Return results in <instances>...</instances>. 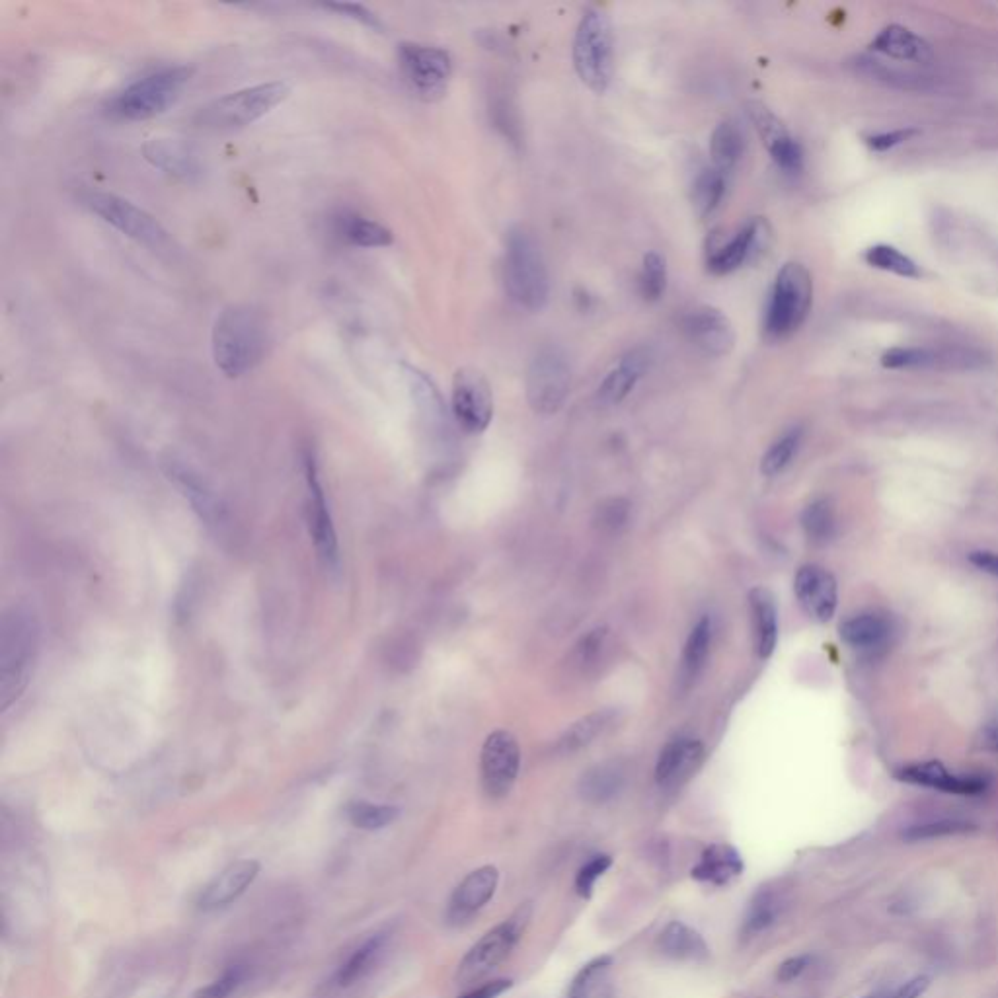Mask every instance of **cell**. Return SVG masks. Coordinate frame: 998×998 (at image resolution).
Returning <instances> with one entry per match:
<instances>
[{"instance_id": "bcb514c9", "label": "cell", "mask_w": 998, "mask_h": 998, "mask_svg": "<svg viewBox=\"0 0 998 998\" xmlns=\"http://www.w3.org/2000/svg\"><path fill=\"white\" fill-rule=\"evenodd\" d=\"M607 638H609L607 628H595L577 642L572 657H574V665L579 671H585V669H591L593 665H597V659L601 657V653L607 646Z\"/></svg>"}, {"instance_id": "f907efd6", "label": "cell", "mask_w": 998, "mask_h": 998, "mask_svg": "<svg viewBox=\"0 0 998 998\" xmlns=\"http://www.w3.org/2000/svg\"><path fill=\"white\" fill-rule=\"evenodd\" d=\"M326 10H334L338 14H344L347 18L367 26V28H373V30H383V24L379 20V16L375 12H371L367 6L363 4H353V2H332V4H326L324 6Z\"/></svg>"}, {"instance_id": "8fae6325", "label": "cell", "mask_w": 998, "mask_h": 998, "mask_svg": "<svg viewBox=\"0 0 998 998\" xmlns=\"http://www.w3.org/2000/svg\"><path fill=\"white\" fill-rule=\"evenodd\" d=\"M398 65L412 90L429 100L445 94L453 73V61L445 49L412 41L398 45Z\"/></svg>"}, {"instance_id": "d6986e66", "label": "cell", "mask_w": 998, "mask_h": 998, "mask_svg": "<svg viewBox=\"0 0 998 998\" xmlns=\"http://www.w3.org/2000/svg\"><path fill=\"white\" fill-rule=\"evenodd\" d=\"M143 156L154 168L182 182H195L203 174L199 154L180 139H151L143 145Z\"/></svg>"}, {"instance_id": "9c48e42d", "label": "cell", "mask_w": 998, "mask_h": 998, "mask_svg": "<svg viewBox=\"0 0 998 998\" xmlns=\"http://www.w3.org/2000/svg\"><path fill=\"white\" fill-rule=\"evenodd\" d=\"M86 207L98 215L104 223L112 225L116 231L133 238L135 242L160 250L168 246V231L154 219L151 213L135 205L133 201L119 197L116 193L92 192L86 195Z\"/></svg>"}, {"instance_id": "f35d334b", "label": "cell", "mask_w": 998, "mask_h": 998, "mask_svg": "<svg viewBox=\"0 0 998 998\" xmlns=\"http://www.w3.org/2000/svg\"><path fill=\"white\" fill-rule=\"evenodd\" d=\"M958 361L950 353L934 351L928 347H893L882 355V365L887 369H926L940 363Z\"/></svg>"}, {"instance_id": "60d3db41", "label": "cell", "mask_w": 998, "mask_h": 998, "mask_svg": "<svg viewBox=\"0 0 998 998\" xmlns=\"http://www.w3.org/2000/svg\"><path fill=\"white\" fill-rule=\"evenodd\" d=\"M802 437H804V431L802 427H792L790 431H786L784 435H780L770 447H768L763 461H761V472L768 476V478H774L778 474H782L792 461L796 459L798 451H800V445H802Z\"/></svg>"}, {"instance_id": "816d5d0a", "label": "cell", "mask_w": 998, "mask_h": 998, "mask_svg": "<svg viewBox=\"0 0 998 998\" xmlns=\"http://www.w3.org/2000/svg\"><path fill=\"white\" fill-rule=\"evenodd\" d=\"M597 513H599L597 525H601V529L615 531L624 525V521L628 517V503L624 499H609L603 505H599Z\"/></svg>"}, {"instance_id": "d590c367", "label": "cell", "mask_w": 998, "mask_h": 998, "mask_svg": "<svg viewBox=\"0 0 998 998\" xmlns=\"http://www.w3.org/2000/svg\"><path fill=\"white\" fill-rule=\"evenodd\" d=\"M726 186H728V174H724L714 166L702 170L696 176L692 186V203L700 217H708L720 207L726 195Z\"/></svg>"}, {"instance_id": "4fadbf2b", "label": "cell", "mask_w": 998, "mask_h": 998, "mask_svg": "<svg viewBox=\"0 0 998 998\" xmlns=\"http://www.w3.org/2000/svg\"><path fill=\"white\" fill-rule=\"evenodd\" d=\"M772 240V229L767 219H751L745 227L726 242H712L708 250V269L716 275H726L735 269L759 262L767 254Z\"/></svg>"}, {"instance_id": "91938a15", "label": "cell", "mask_w": 998, "mask_h": 998, "mask_svg": "<svg viewBox=\"0 0 998 998\" xmlns=\"http://www.w3.org/2000/svg\"><path fill=\"white\" fill-rule=\"evenodd\" d=\"M866 998H895V989L893 991H882V993H876V995H870Z\"/></svg>"}, {"instance_id": "f5cc1de1", "label": "cell", "mask_w": 998, "mask_h": 998, "mask_svg": "<svg viewBox=\"0 0 998 998\" xmlns=\"http://www.w3.org/2000/svg\"><path fill=\"white\" fill-rule=\"evenodd\" d=\"M917 131L915 129H897V131H889V133H878V135H872L866 139L868 147L872 151H878V153H885L905 141H909Z\"/></svg>"}, {"instance_id": "11a10c76", "label": "cell", "mask_w": 998, "mask_h": 998, "mask_svg": "<svg viewBox=\"0 0 998 998\" xmlns=\"http://www.w3.org/2000/svg\"><path fill=\"white\" fill-rule=\"evenodd\" d=\"M809 961H811L809 956H796V958H790V960L784 961V963L778 967V981H782V983H790V981L798 979V977L806 971Z\"/></svg>"}, {"instance_id": "db71d44e", "label": "cell", "mask_w": 998, "mask_h": 998, "mask_svg": "<svg viewBox=\"0 0 998 998\" xmlns=\"http://www.w3.org/2000/svg\"><path fill=\"white\" fill-rule=\"evenodd\" d=\"M969 562L989 574V576L998 577V554L997 552H991V550H973L969 552Z\"/></svg>"}, {"instance_id": "4316f807", "label": "cell", "mask_w": 998, "mask_h": 998, "mask_svg": "<svg viewBox=\"0 0 998 998\" xmlns=\"http://www.w3.org/2000/svg\"><path fill=\"white\" fill-rule=\"evenodd\" d=\"M743 872V860L739 852L730 845L708 846L700 862L692 868V878L712 885H726Z\"/></svg>"}, {"instance_id": "d4e9b609", "label": "cell", "mask_w": 998, "mask_h": 998, "mask_svg": "<svg viewBox=\"0 0 998 998\" xmlns=\"http://www.w3.org/2000/svg\"><path fill=\"white\" fill-rule=\"evenodd\" d=\"M749 609H751L755 652L761 659H768L778 644V609L774 595L767 587L751 589Z\"/></svg>"}, {"instance_id": "277c9868", "label": "cell", "mask_w": 998, "mask_h": 998, "mask_svg": "<svg viewBox=\"0 0 998 998\" xmlns=\"http://www.w3.org/2000/svg\"><path fill=\"white\" fill-rule=\"evenodd\" d=\"M291 94V84L273 80L231 92L197 112V125L213 131H231L246 127L256 119L269 114L275 106L285 102Z\"/></svg>"}, {"instance_id": "8992f818", "label": "cell", "mask_w": 998, "mask_h": 998, "mask_svg": "<svg viewBox=\"0 0 998 998\" xmlns=\"http://www.w3.org/2000/svg\"><path fill=\"white\" fill-rule=\"evenodd\" d=\"M813 301V281L804 264L788 262L778 271L765 314V332L770 340L792 336L806 322Z\"/></svg>"}, {"instance_id": "4dcf8cb0", "label": "cell", "mask_w": 998, "mask_h": 998, "mask_svg": "<svg viewBox=\"0 0 998 998\" xmlns=\"http://www.w3.org/2000/svg\"><path fill=\"white\" fill-rule=\"evenodd\" d=\"M622 786H624V770L615 761H609L589 768L581 776L579 794L585 802L605 804L618 796Z\"/></svg>"}, {"instance_id": "c3c4849f", "label": "cell", "mask_w": 998, "mask_h": 998, "mask_svg": "<svg viewBox=\"0 0 998 998\" xmlns=\"http://www.w3.org/2000/svg\"><path fill=\"white\" fill-rule=\"evenodd\" d=\"M613 866V858L607 854H597L593 856L587 864L581 866V870L576 876V891L583 897L589 899L593 895L597 880Z\"/></svg>"}, {"instance_id": "e0dca14e", "label": "cell", "mask_w": 998, "mask_h": 998, "mask_svg": "<svg viewBox=\"0 0 998 998\" xmlns=\"http://www.w3.org/2000/svg\"><path fill=\"white\" fill-rule=\"evenodd\" d=\"M683 328L692 344L712 357H724L735 346L730 318L714 307H696L685 314Z\"/></svg>"}, {"instance_id": "8d00e7d4", "label": "cell", "mask_w": 998, "mask_h": 998, "mask_svg": "<svg viewBox=\"0 0 998 998\" xmlns=\"http://www.w3.org/2000/svg\"><path fill=\"white\" fill-rule=\"evenodd\" d=\"M383 948V934H377V936L369 938L361 948H357L347 958L346 963H342V967L338 969V975H336L338 987H351L357 981H361L375 967L379 956L383 954Z\"/></svg>"}, {"instance_id": "7402d4cb", "label": "cell", "mask_w": 998, "mask_h": 998, "mask_svg": "<svg viewBox=\"0 0 998 998\" xmlns=\"http://www.w3.org/2000/svg\"><path fill=\"white\" fill-rule=\"evenodd\" d=\"M260 874V864L256 860H240L223 870L213 882L209 883L201 897L199 907L203 911H213L219 907H227L236 901Z\"/></svg>"}, {"instance_id": "5bb4252c", "label": "cell", "mask_w": 998, "mask_h": 998, "mask_svg": "<svg viewBox=\"0 0 998 998\" xmlns=\"http://www.w3.org/2000/svg\"><path fill=\"white\" fill-rule=\"evenodd\" d=\"M305 474L308 488V527L310 537L316 546L318 558L328 570H336L340 564V548L336 527L324 496V488L318 478V464L312 451H305Z\"/></svg>"}, {"instance_id": "484cf974", "label": "cell", "mask_w": 998, "mask_h": 998, "mask_svg": "<svg viewBox=\"0 0 998 998\" xmlns=\"http://www.w3.org/2000/svg\"><path fill=\"white\" fill-rule=\"evenodd\" d=\"M870 47L889 59H895V61L926 63L932 57L930 45L924 39L919 38L917 34H913L911 30H907L903 26H897V24L883 28L882 32L874 38Z\"/></svg>"}, {"instance_id": "ba28073f", "label": "cell", "mask_w": 998, "mask_h": 998, "mask_svg": "<svg viewBox=\"0 0 998 998\" xmlns=\"http://www.w3.org/2000/svg\"><path fill=\"white\" fill-rule=\"evenodd\" d=\"M531 915H533L531 905H521L509 919H505L496 928L486 932L461 961L459 981L462 983L480 981L486 975H490L501 961L507 960V956L513 952L523 932L527 930Z\"/></svg>"}, {"instance_id": "ee69618b", "label": "cell", "mask_w": 998, "mask_h": 998, "mask_svg": "<svg viewBox=\"0 0 998 998\" xmlns=\"http://www.w3.org/2000/svg\"><path fill=\"white\" fill-rule=\"evenodd\" d=\"M398 813H400L398 807L371 804V802H353L347 807V817L351 825L365 831L383 829L398 819Z\"/></svg>"}, {"instance_id": "74e56055", "label": "cell", "mask_w": 998, "mask_h": 998, "mask_svg": "<svg viewBox=\"0 0 998 998\" xmlns=\"http://www.w3.org/2000/svg\"><path fill=\"white\" fill-rule=\"evenodd\" d=\"M802 529L807 540L813 544H827L837 533V517L833 503L829 499L819 498L811 501L802 513Z\"/></svg>"}, {"instance_id": "5b68a950", "label": "cell", "mask_w": 998, "mask_h": 998, "mask_svg": "<svg viewBox=\"0 0 998 998\" xmlns=\"http://www.w3.org/2000/svg\"><path fill=\"white\" fill-rule=\"evenodd\" d=\"M192 67H168L125 86L110 100V116L143 121L166 112L192 78Z\"/></svg>"}, {"instance_id": "3957f363", "label": "cell", "mask_w": 998, "mask_h": 998, "mask_svg": "<svg viewBox=\"0 0 998 998\" xmlns=\"http://www.w3.org/2000/svg\"><path fill=\"white\" fill-rule=\"evenodd\" d=\"M505 285L519 307L540 310L548 303V269L533 232L517 227L505 242Z\"/></svg>"}, {"instance_id": "680465c9", "label": "cell", "mask_w": 998, "mask_h": 998, "mask_svg": "<svg viewBox=\"0 0 998 998\" xmlns=\"http://www.w3.org/2000/svg\"><path fill=\"white\" fill-rule=\"evenodd\" d=\"M983 737H985L987 747H991L993 751H998V714L985 726Z\"/></svg>"}, {"instance_id": "ab89813d", "label": "cell", "mask_w": 998, "mask_h": 998, "mask_svg": "<svg viewBox=\"0 0 998 998\" xmlns=\"http://www.w3.org/2000/svg\"><path fill=\"white\" fill-rule=\"evenodd\" d=\"M780 907V899L772 889H761L759 893H755L743 919V936L751 938L768 930L778 919Z\"/></svg>"}, {"instance_id": "ffe728a7", "label": "cell", "mask_w": 998, "mask_h": 998, "mask_svg": "<svg viewBox=\"0 0 998 998\" xmlns=\"http://www.w3.org/2000/svg\"><path fill=\"white\" fill-rule=\"evenodd\" d=\"M895 776L901 782L915 784V786H926L932 790H940L946 794H958V796H975L987 790V782L977 776H958L950 772L942 763H919V765H909V767L899 768Z\"/></svg>"}, {"instance_id": "83f0119b", "label": "cell", "mask_w": 998, "mask_h": 998, "mask_svg": "<svg viewBox=\"0 0 998 998\" xmlns=\"http://www.w3.org/2000/svg\"><path fill=\"white\" fill-rule=\"evenodd\" d=\"M334 229H336V234L349 246L383 248V246L392 244V232L383 227L381 223H377L365 215L353 213V211L340 213L334 221Z\"/></svg>"}, {"instance_id": "e575fe53", "label": "cell", "mask_w": 998, "mask_h": 998, "mask_svg": "<svg viewBox=\"0 0 998 998\" xmlns=\"http://www.w3.org/2000/svg\"><path fill=\"white\" fill-rule=\"evenodd\" d=\"M745 151V137L743 131L737 127L733 121L720 123L710 139V154H712V166L722 170L724 174H730L731 170L737 166L739 158Z\"/></svg>"}, {"instance_id": "7a4b0ae2", "label": "cell", "mask_w": 998, "mask_h": 998, "mask_svg": "<svg viewBox=\"0 0 998 998\" xmlns=\"http://www.w3.org/2000/svg\"><path fill=\"white\" fill-rule=\"evenodd\" d=\"M39 652V624L32 609L16 605L0 626V708L6 712L28 689Z\"/></svg>"}, {"instance_id": "52a82bcc", "label": "cell", "mask_w": 998, "mask_h": 998, "mask_svg": "<svg viewBox=\"0 0 998 998\" xmlns=\"http://www.w3.org/2000/svg\"><path fill=\"white\" fill-rule=\"evenodd\" d=\"M574 63L579 78L603 94L613 78V28L599 10H587L577 26Z\"/></svg>"}, {"instance_id": "f6af8a7d", "label": "cell", "mask_w": 998, "mask_h": 998, "mask_svg": "<svg viewBox=\"0 0 998 998\" xmlns=\"http://www.w3.org/2000/svg\"><path fill=\"white\" fill-rule=\"evenodd\" d=\"M667 287V266L665 258L657 252H650L644 256L642 264V275H640V289L646 301H659L665 293Z\"/></svg>"}, {"instance_id": "836d02e7", "label": "cell", "mask_w": 998, "mask_h": 998, "mask_svg": "<svg viewBox=\"0 0 998 998\" xmlns=\"http://www.w3.org/2000/svg\"><path fill=\"white\" fill-rule=\"evenodd\" d=\"M710 646H712V622L708 618H702L692 628L681 657L679 679L683 685H692L700 677L710 655Z\"/></svg>"}, {"instance_id": "cb8c5ba5", "label": "cell", "mask_w": 998, "mask_h": 998, "mask_svg": "<svg viewBox=\"0 0 998 998\" xmlns=\"http://www.w3.org/2000/svg\"><path fill=\"white\" fill-rule=\"evenodd\" d=\"M650 363H652V353L644 347H638V349L630 351L626 357H622L618 367H615L599 386V392H597L599 402L603 406L620 404L634 390L638 381L644 377Z\"/></svg>"}, {"instance_id": "ac0fdd59", "label": "cell", "mask_w": 998, "mask_h": 998, "mask_svg": "<svg viewBox=\"0 0 998 998\" xmlns=\"http://www.w3.org/2000/svg\"><path fill=\"white\" fill-rule=\"evenodd\" d=\"M704 759V747L698 739L679 737L669 741L659 753L655 780L661 788H677L687 782Z\"/></svg>"}, {"instance_id": "f1b7e54d", "label": "cell", "mask_w": 998, "mask_h": 998, "mask_svg": "<svg viewBox=\"0 0 998 998\" xmlns=\"http://www.w3.org/2000/svg\"><path fill=\"white\" fill-rule=\"evenodd\" d=\"M839 632L846 646L854 650H874L889 640L891 624L885 616L862 613L845 620Z\"/></svg>"}, {"instance_id": "9f6ffc18", "label": "cell", "mask_w": 998, "mask_h": 998, "mask_svg": "<svg viewBox=\"0 0 998 998\" xmlns=\"http://www.w3.org/2000/svg\"><path fill=\"white\" fill-rule=\"evenodd\" d=\"M509 989H511V981L509 979H494V981L484 983L482 987L472 989L470 993H466L461 998H498L499 995H503Z\"/></svg>"}, {"instance_id": "7dc6e473", "label": "cell", "mask_w": 998, "mask_h": 998, "mask_svg": "<svg viewBox=\"0 0 998 998\" xmlns=\"http://www.w3.org/2000/svg\"><path fill=\"white\" fill-rule=\"evenodd\" d=\"M772 160L788 174H798L804 168V149L802 145L788 133L768 147Z\"/></svg>"}, {"instance_id": "6da1fadb", "label": "cell", "mask_w": 998, "mask_h": 998, "mask_svg": "<svg viewBox=\"0 0 998 998\" xmlns=\"http://www.w3.org/2000/svg\"><path fill=\"white\" fill-rule=\"evenodd\" d=\"M215 365L229 379H238L258 367L268 349V324L250 305L223 308L211 334Z\"/></svg>"}, {"instance_id": "681fc988", "label": "cell", "mask_w": 998, "mask_h": 998, "mask_svg": "<svg viewBox=\"0 0 998 998\" xmlns=\"http://www.w3.org/2000/svg\"><path fill=\"white\" fill-rule=\"evenodd\" d=\"M242 981H244L242 967H231L223 973V977L199 989L193 998H229L242 985Z\"/></svg>"}, {"instance_id": "1f68e13d", "label": "cell", "mask_w": 998, "mask_h": 998, "mask_svg": "<svg viewBox=\"0 0 998 998\" xmlns=\"http://www.w3.org/2000/svg\"><path fill=\"white\" fill-rule=\"evenodd\" d=\"M659 948L673 960L702 961L710 956L704 938L683 922L667 924L659 936Z\"/></svg>"}, {"instance_id": "b9f144b4", "label": "cell", "mask_w": 998, "mask_h": 998, "mask_svg": "<svg viewBox=\"0 0 998 998\" xmlns=\"http://www.w3.org/2000/svg\"><path fill=\"white\" fill-rule=\"evenodd\" d=\"M864 262L872 268L882 269L887 273L905 277V279H921L922 271L917 262L905 256L901 250L889 244H876L864 252Z\"/></svg>"}, {"instance_id": "7c38bea8", "label": "cell", "mask_w": 998, "mask_h": 998, "mask_svg": "<svg viewBox=\"0 0 998 998\" xmlns=\"http://www.w3.org/2000/svg\"><path fill=\"white\" fill-rule=\"evenodd\" d=\"M521 768V749L513 733L498 730L490 733L480 753V778L488 798H505Z\"/></svg>"}, {"instance_id": "44dd1931", "label": "cell", "mask_w": 998, "mask_h": 998, "mask_svg": "<svg viewBox=\"0 0 998 998\" xmlns=\"http://www.w3.org/2000/svg\"><path fill=\"white\" fill-rule=\"evenodd\" d=\"M499 872L494 866H484L468 874L455 889L447 917L451 922L468 921L480 909H484L498 889Z\"/></svg>"}, {"instance_id": "9a60e30c", "label": "cell", "mask_w": 998, "mask_h": 998, "mask_svg": "<svg viewBox=\"0 0 998 998\" xmlns=\"http://www.w3.org/2000/svg\"><path fill=\"white\" fill-rule=\"evenodd\" d=\"M453 414L464 431L482 433L494 418V396L486 377L476 369H461L453 381Z\"/></svg>"}, {"instance_id": "d6a6232c", "label": "cell", "mask_w": 998, "mask_h": 998, "mask_svg": "<svg viewBox=\"0 0 998 998\" xmlns=\"http://www.w3.org/2000/svg\"><path fill=\"white\" fill-rule=\"evenodd\" d=\"M615 720V710L591 712V714L583 716L581 720H577L576 724H572L568 730L560 735L556 749L564 755L576 753L579 749L591 745L599 735H603L605 731L609 730Z\"/></svg>"}, {"instance_id": "2e32d148", "label": "cell", "mask_w": 998, "mask_h": 998, "mask_svg": "<svg viewBox=\"0 0 998 998\" xmlns=\"http://www.w3.org/2000/svg\"><path fill=\"white\" fill-rule=\"evenodd\" d=\"M794 593L802 609L817 622H829L839 605V585L835 576L815 564H807L794 577Z\"/></svg>"}, {"instance_id": "30bf717a", "label": "cell", "mask_w": 998, "mask_h": 998, "mask_svg": "<svg viewBox=\"0 0 998 998\" xmlns=\"http://www.w3.org/2000/svg\"><path fill=\"white\" fill-rule=\"evenodd\" d=\"M570 365L560 347H542L527 373L529 404L538 414H556L570 392Z\"/></svg>"}, {"instance_id": "603a6c76", "label": "cell", "mask_w": 998, "mask_h": 998, "mask_svg": "<svg viewBox=\"0 0 998 998\" xmlns=\"http://www.w3.org/2000/svg\"><path fill=\"white\" fill-rule=\"evenodd\" d=\"M166 474L176 484V488L182 490V494L192 503L193 509L207 525L221 527L227 523V507L199 480L197 474H193L190 468L172 462Z\"/></svg>"}, {"instance_id": "6f0895ef", "label": "cell", "mask_w": 998, "mask_h": 998, "mask_svg": "<svg viewBox=\"0 0 998 998\" xmlns=\"http://www.w3.org/2000/svg\"><path fill=\"white\" fill-rule=\"evenodd\" d=\"M928 987H930V979L921 975V977L907 981L899 989H895V998H921L928 991Z\"/></svg>"}, {"instance_id": "7bdbcfd3", "label": "cell", "mask_w": 998, "mask_h": 998, "mask_svg": "<svg viewBox=\"0 0 998 998\" xmlns=\"http://www.w3.org/2000/svg\"><path fill=\"white\" fill-rule=\"evenodd\" d=\"M977 827L969 821L961 819H940V821H930L907 827L901 837L907 843H919V841H932V839H944V837H954V835H965L973 833Z\"/></svg>"}, {"instance_id": "f546056e", "label": "cell", "mask_w": 998, "mask_h": 998, "mask_svg": "<svg viewBox=\"0 0 998 998\" xmlns=\"http://www.w3.org/2000/svg\"><path fill=\"white\" fill-rule=\"evenodd\" d=\"M613 958L601 956L589 961L570 985L568 998H613Z\"/></svg>"}]
</instances>
